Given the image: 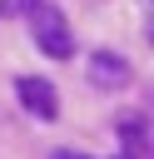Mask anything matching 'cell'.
Here are the masks:
<instances>
[{"label":"cell","mask_w":154,"mask_h":159,"mask_svg":"<svg viewBox=\"0 0 154 159\" xmlns=\"http://www.w3.org/2000/svg\"><path fill=\"white\" fill-rule=\"evenodd\" d=\"M30 15V35H35V50H45L50 60H70L75 55V35H70V20L55 0H30L25 5Z\"/></svg>","instance_id":"obj_1"},{"label":"cell","mask_w":154,"mask_h":159,"mask_svg":"<svg viewBox=\"0 0 154 159\" xmlns=\"http://www.w3.org/2000/svg\"><path fill=\"white\" fill-rule=\"evenodd\" d=\"M15 94H20V104H25L35 119H60V94H55V84H50V80L20 75V80H15Z\"/></svg>","instance_id":"obj_2"},{"label":"cell","mask_w":154,"mask_h":159,"mask_svg":"<svg viewBox=\"0 0 154 159\" xmlns=\"http://www.w3.org/2000/svg\"><path fill=\"white\" fill-rule=\"evenodd\" d=\"M129 80H134V70H129L124 55H114V50H94L89 55V84L94 89H124Z\"/></svg>","instance_id":"obj_3"},{"label":"cell","mask_w":154,"mask_h":159,"mask_svg":"<svg viewBox=\"0 0 154 159\" xmlns=\"http://www.w3.org/2000/svg\"><path fill=\"white\" fill-rule=\"evenodd\" d=\"M119 139H124V154L129 159H144L149 154V144H144V124L129 114V119H119Z\"/></svg>","instance_id":"obj_4"},{"label":"cell","mask_w":154,"mask_h":159,"mask_svg":"<svg viewBox=\"0 0 154 159\" xmlns=\"http://www.w3.org/2000/svg\"><path fill=\"white\" fill-rule=\"evenodd\" d=\"M30 0H0V15H25Z\"/></svg>","instance_id":"obj_5"},{"label":"cell","mask_w":154,"mask_h":159,"mask_svg":"<svg viewBox=\"0 0 154 159\" xmlns=\"http://www.w3.org/2000/svg\"><path fill=\"white\" fill-rule=\"evenodd\" d=\"M50 159H89V154H75V149H55Z\"/></svg>","instance_id":"obj_6"}]
</instances>
